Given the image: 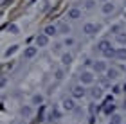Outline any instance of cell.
<instances>
[{
	"mask_svg": "<svg viewBox=\"0 0 126 124\" xmlns=\"http://www.w3.org/2000/svg\"><path fill=\"white\" fill-rule=\"evenodd\" d=\"M94 81H95V77H94V74L90 70H83L81 72V76H79V83L81 84L87 86V84H94Z\"/></svg>",
	"mask_w": 126,
	"mask_h": 124,
	"instance_id": "cell-1",
	"label": "cell"
},
{
	"mask_svg": "<svg viewBox=\"0 0 126 124\" xmlns=\"http://www.w3.org/2000/svg\"><path fill=\"white\" fill-rule=\"evenodd\" d=\"M70 95L74 99H83L85 95H87V88H85V84H76V86H72Z\"/></svg>",
	"mask_w": 126,
	"mask_h": 124,
	"instance_id": "cell-2",
	"label": "cell"
},
{
	"mask_svg": "<svg viewBox=\"0 0 126 124\" xmlns=\"http://www.w3.org/2000/svg\"><path fill=\"white\" fill-rule=\"evenodd\" d=\"M61 108L65 111H74L78 108V106H76V99H74L72 95H70V97H65V99H63V103H61Z\"/></svg>",
	"mask_w": 126,
	"mask_h": 124,
	"instance_id": "cell-3",
	"label": "cell"
},
{
	"mask_svg": "<svg viewBox=\"0 0 126 124\" xmlns=\"http://www.w3.org/2000/svg\"><path fill=\"white\" fill-rule=\"evenodd\" d=\"M99 31H101L99 24H85L83 25V32L88 34V36H92V34H95V32H99Z\"/></svg>",
	"mask_w": 126,
	"mask_h": 124,
	"instance_id": "cell-4",
	"label": "cell"
},
{
	"mask_svg": "<svg viewBox=\"0 0 126 124\" xmlns=\"http://www.w3.org/2000/svg\"><path fill=\"white\" fill-rule=\"evenodd\" d=\"M110 47H112L110 40H106V38H105V40H99V41H97V45H95L94 50H95V52H101V54H103L106 49H110Z\"/></svg>",
	"mask_w": 126,
	"mask_h": 124,
	"instance_id": "cell-5",
	"label": "cell"
},
{
	"mask_svg": "<svg viewBox=\"0 0 126 124\" xmlns=\"http://www.w3.org/2000/svg\"><path fill=\"white\" fill-rule=\"evenodd\" d=\"M50 41V36H47L45 32H40L36 36V47H47Z\"/></svg>",
	"mask_w": 126,
	"mask_h": 124,
	"instance_id": "cell-6",
	"label": "cell"
},
{
	"mask_svg": "<svg viewBox=\"0 0 126 124\" xmlns=\"http://www.w3.org/2000/svg\"><path fill=\"white\" fill-rule=\"evenodd\" d=\"M92 69L95 74H105L106 69H108V65L105 63V61H94V65H92Z\"/></svg>",
	"mask_w": 126,
	"mask_h": 124,
	"instance_id": "cell-7",
	"label": "cell"
},
{
	"mask_svg": "<svg viewBox=\"0 0 126 124\" xmlns=\"http://www.w3.org/2000/svg\"><path fill=\"white\" fill-rule=\"evenodd\" d=\"M105 76H106L108 81H115L117 77H119V70L115 69V67H108L106 72H105Z\"/></svg>",
	"mask_w": 126,
	"mask_h": 124,
	"instance_id": "cell-8",
	"label": "cell"
},
{
	"mask_svg": "<svg viewBox=\"0 0 126 124\" xmlns=\"http://www.w3.org/2000/svg\"><path fill=\"white\" fill-rule=\"evenodd\" d=\"M101 11H103V14H112L113 11H115V4L113 2H103V5H101Z\"/></svg>",
	"mask_w": 126,
	"mask_h": 124,
	"instance_id": "cell-9",
	"label": "cell"
},
{
	"mask_svg": "<svg viewBox=\"0 0 126 124\" xmlns=\"http://www.w3.org/2000/svg\"><path fill=\"white\" fill-rule=\"evenodd\" d=\"M67 18L68 20H79L81 18V9L79 7H70L68 13H67Z\"/></svg>",
	"mask_w": 126,
	"mask_h": 124,
	"instance_id": "cell-10",
	"label": "cell"
},
{
	"mask_svg": "<svg viewBox=\"0 0 126 124\" xmlns=\"http://www.w3.org/2000/svg\"><path fill=\"white\" fill-rule=\"evenodd\" d=\"M36 54H38V47H27V49L24 50V58H25V59H32Z\"/></svg>",
	"mask_w": 126,
	"mask_h": 124,
	"instance_id": "cell-11",
	"label": "cell"
},
{
	"mask_svg": "<svg viewBox=\"0 0 126 124\" xmlns=\"http://www.w3.org/2000/svg\"><path fill=\"white\" fill-rule=\"evenodd\" d=\"M88 94H90V97H92L94 101H95V99H101V97H103V88H101V86H94Z\"/></svg>",
	"mask_w": 126,
	"mask_h": 124,
	"instance_id": "cell-12",
	"label": "cell"
},
{
	"mask_svg": "<svg viewBox=\"0 0 126 124\" xmlns=\"http://www.w3.org/2000/svg\"><path fill=\"white\" fill-rule=\"evenodd\" d=\"M43 101H45V97H43L42 94H34L32 97H31V104H34V106H42Z\"/></svg>",
	"mask_w": 126,
	"mask_h": 124,
	"instance_id": "cell-13",
	"label": "cell"
},
{
	"mask_svg": "<svg viewBox=\"0 0 126 124\" xmlns=\"http://www.w3.org/2000/svg\"><path fill=\"white\" fill-rule=\"evenodd\" d=\"M103 113H105V115H108V117H110L112 113H115V104H110V103H105V106H103Z\"/></svg>",
	"mask_w": 126,
	"mask_h": 124,
	"instance_id": "cell-14",
	"label": "cell"
},
{
	"mask_svg": "<svg viewBox=\"0 0 126 124\" xmlns=\"http://www.w3.org/2000/svg\"><path fill=\"white\" fill-rule=\"evenodd\" d=\"M20 115H22V117H25V119H29V117H32V108H31L29 104L22 106V108H20Z\"/></svg>",
	"mask_w": 126,
	"mask_h": 124,
	"instance_id": "cell-15",
	"label": "cell"
},
{
	"mask_svg": "<svg viewBox=\"0 0 126 124\" xmlns=\"http://www.w3.org/2000/svg\"><path fill=\"white\" fill-rule=\"evenodd\" d=\"M70 63H72V54L70 52H63L61 54V65L63 67H70Z\"/></svg>",
	"mask_w": 126,
	"mask_h": 124,
	"instance_id": "cell-16",
	"label": "cell"
},
{
	"mask_svg": "<svg viewBox=\"0 0 126 124\" xmlns=\"http://www.w3.org/2000/svg\"><path fill=\"white\" fill-rule=\"evenodd\" d=\"M58 32H60V34H67L68 36V32H70V25L65 24V22H60V24H58Z\"/></svg>",
	"mask_w": 126,
	"mask_h": 124,
	"instance_id": "cell-17",
	"label": "cell"
},
{
	"mask_svg": "<svg viewBox=\"0 0 126 124\" xmlns=\"http://www.w3.org/2000/svg\"><path fill=\"white\" fill-rule=\"evenodd\" d=\"M43 32L47 36H56V34H58V25H47L43 29Z\"/></svg>",
	"mask_w": 126,
	"mask_h": 124,
	"instance_id": "cell-18",
	"label": "cell"
},
{
	"mask_svg": "<svg viewBox=\"0 0 126 124\" xmlns=\"http://www.w3.org/2000/svg\"><path fill=\"white\" fill-rule=\"evenodd\" d=\"M108 124H123V115H119V113H112V115H110V121H108Z\"/></svg>",
	"mask_w": 126,
	"mask_h": 124,
	"instance_id": "cell-19",
	"label": "cell"
},
{
	"mask_svg": "<svg viewBox=\"0 0 126 124\" xmlns=\"http://www.w3.org/2000/svg\"><path fill=\"white\" fill-rule=\"evenodd\" d=\"M115 59L126 61V47H119V49H117V52H115Z\"/></svg>",
	"mask_w": 126,
	"mask_h": 124,
	"instance_id": "cell-20",
	"label": "cell"
},
{
	"mask_svg": "<svg viewBox=\"0 0 126 124\" xmlns=\"http://www.w3.org/2000/svg\"><path fill=\"white\" fill-rule=\"evenodd\" d=\"M60 119H61V111H60L58 108H54V110L49 113V121H60Z\"/></svg>",
	"mask_w": 126,
	"mask_h": 124,
	"instance_id": "cell-21",
	"label": "cell"
},
{
	"mask_svg": "<svg viewBox=\"0 0 126 124\" xmlns=\"http://www.w3.org/2000/svg\"><path fill=\"white\" fill-rule=\"evenodd\" d=\"M115 52H117V49H112V47H110V49H106L105 52H103V56H105L106 59H110V58L115 59Z\"/></svg>",
	"mask_w": 126,
	"mask_h": 124,
	"instance_id": "cell-22",
	"label": "cell"
},
{
	"mask_svg": "<svg viewBox=\"0 0 126 124\" xmlns=\"http://www.w3.org/2000/svg\"><path fill=\"white\" fill-rule=\"evenodd\" d=\"M115 41L119 45H126V32H119V34H115Z\"/></svg>",
	"mask_w": 126,
	"mask_h": 124,
	"instance_id": "cell-23",
	"label": "cell"
},
{
	"mask_svg": "<svg viewBox=\"0 0 126 124\" xmlns=\"http://www.w3.org/2000/svg\"><path fill=\"white\" fill-rule=\"evenodd\" d=\"M121 29H123V25H121V24H115V25L110 27V32H112V34H119V32H121Z\"/></svg>",
	"mask_w": 126,
	"mask_h": 124,
	"instance_id": "cell-24",
	"label": "cell"
},
{
	"mask_svg": "<svg viewBox=\"0 0 126 124\" xmlns=\"http://www.w3.org/2000/svg\"><path fill=\"white\" fill-rule=\"evenodd\" d=\"M63 45H65V47H74V45H76V40H74V38H70V36H67L65 41H63Z\"/></svg>",
	"mask_w": 126,
	"mask_h": 124,
	"instance_id": "cell-25",
	"label": "cell"
},
{
	"mask_svg": "<svg viewBox=\"0 0 126 124\" xmlns=\"http://www.w3.org/2000/svg\"><path fill=\"white\" fill-rule=\"evenodd\" d=\"M54 77H56V81H63V77H65V72H63L61 69H58L54 72Z\"/></svg>",
	"mask_w": 126,
	"mask_h": 124,
	"instance_id": "cell-26",
	"label": "cell"
},
{
	"mask_svg": "<svg viewBox=\"0 0 126 124\" xmlns=\"http://www.w3.org/2000/svg\"><path fill=\"white\" fill-rule=\"evenodd\" d=\"M65 47L63 43H54V47H52V52L54 54H61V49Z\"/></svg>",
	"mask_w": 126,
	"mask_h": 124,
	"instance_id": "cell-27",
	"label": "cell"
},
{
	"mask_svg": "<svg viewBox=\"0 0 126 124\" xmlns=\"http://www.w3.org/2000/svg\"><path fill=\"white\" fill-rule=\"evenodd\" d=\"M16 50H18V45H11V47H9L7 50H5V56H13V54L16 52Z\"/></svg>",
	"mask_w": 126,
	"mask_h": 124,
	"instance_id": "cell-28",
	"label": "cell"
},
{
	"mask_svg": "<svg viewBox=\"0 0 126 124\" xmlns=\"http://www.w3.org/2000/svg\"><path fill=\"white\" fill-rule=\"evenodd\" d=\"M9 32H11V34H18V32H20V27L16 25V24H11V25H9Z\"/></svg>",
	"mask_w": 126,
	"mask_h": 124,
	"instance_id": "cell-29",
	"label": "cell"
},
{
	"mask_svg": "<svg viewBox=\"0 0 126 124\" xmlns=\"http://www.w3.org/2000/svg\"><path fill=\"white\" fill-rule=\"evenodd\" d=\"M5 83H7V77L2 76V77H0V88H4V86H5Z\"/></svg>",
	"mask_w": 126,
	"mask_h": 124,
	"instance_id": "cell-30",
	"label": "cell"
},
{
	"mask_svg": "<svg viewBox=\"0 0 126 124\" xmlns=\"http://www.w3.org/2000/svg\"><path fill=\"white\" fill-rule=\"evenodd\" d=\"M121 92V86H119V84H115V86L112 88V94H119Z\"/></svg>",
	"mask_w": 126,
	"mask_h": 124,
	"instance_id": "cell-31",
	"label": "cell"
},
{
	"mask_svg": "<svg viewBox=\"0 0 126 124\" xmlns=\"http://www.w3.org/2000/svg\"><path fill=\"white\" fill-rule=\"evenodd\" d=\"M94 4H95L94 0H88V2H87V9H92V7H94Z\"/></svg>",
	"mask_w": 126,
	"mask_h": 124,
	"instance_id": "cell-32",
	"label": "cell"
},
{
	"mask_svg": "<svg viewBox=\"0 0 126 124\" xmlns=\"http://www.w3.org/2000/svg\"><path fill=\"white\" fill-rule=\"evenodd\" d=\"M88 124H95V115H90L88 117Z\"/></svg>",
	"mask_w": 126,
	"mask_h": 124,
	"instance_id": "cell-33",
	"label": "cell"
},
{
	"mask_svg": "<svg viewBox=\"0 0 126 124\" xmlns=\"http://www.w3.org/2000/svg\"><path fill=\"white\" fill-rule=\"evenodd\" d=\"M112 101H113V95H106L105 97V103H112Z\"/></svg>",
	"mask_w": 126,
	"mask_h": 124,
	"instance_id": "cell-34",
	"label": "cell"
},
{
	"mask_svg": "<svg viewBox=\"0 0 126 124\" xmlns=\"http://www.w3.org/2000/svg\"><path fill=\"white\" fill-rule=\"evenodd\" d=\"M47 9H49V2L45 0V2H43V5H42V11H47Z\"/></svg>",
	"mask_w": 126,
	"mask_h": 124,
	"instance_id": "cell-35",
	"label": "cell"
},
{
	"mask_svg": "<svg viewBox=\"0 0 126 124\" xmlns=\"http://www.w3.org/2000/svg\"><path fill=\"white\" fill-rule=\"evenodd\" d=\"M85 65H87V67H92V65H94V59H87V61H85Z\"/></svg>",
	"mask_w": 126,
	"mask_h": 124,
	"instance_id": "cell-36",
	"label": "cell"
},
{
	"mask_svg": "<svg viewBox=\"0 0 126 124\" xmlns=\"http://www.w3.org/2000/svg\"><path fill=\"white\" fill-rule=\"evenodd\" d=\"M99 2H108V0H99Z\"/></svg>",
	"mask_w": 126,
	"mask_h": 124,
	"instance_id": "cell-37",
	"label": "cell"
},
{
	"mask_svg": "<svg viewBox=\"0 0 126 124\" xmlns=\"http://www.w3.org/2000/svg\"><path fill=\"white\" fill-rule=\"evenodd\" d=\"M123 124H124V122H123Z\"/></svg>",
	"mask_w": 126,
	"mask_h": 124,
	"instance_id": "cell-38",
	"label": "cell"
}]
</instances>
